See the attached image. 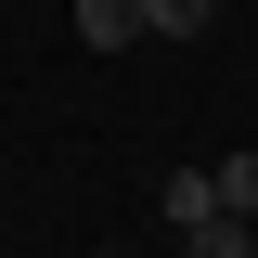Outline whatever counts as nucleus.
<instances>
[{
    "instance_id": "f257e3e1",
    "label": "nucleus",
    "mask_w": 258,
    "mask_h": 258,
    "mask_svg": "<svg viewBox=\"0 0 258 258\" xmlns=\"http://www.w3.org/2000/svg\"><path fill=\"white\" fill-rule=\"evenodd\" d=\"M78 39H91V52H129V39H142V0H78Z\"/></svg>"
},
{
    "instance_id": "f03ea898",
    "label": "nucleus",
    "mask_w": 258,
    "mask_h": 258,
    "mask_svg": "<svg viewBox=\"0 0 258 258\" xmlns=\"http://www.w3.org/2000/svg\"><path fill=\"white\" fill-rule=\"evenodd\" d=\"M181 258H258V232L220 207V220H194V232H181Z\"/></svg>"
},
{
    "instance_id": "7ed1b4c3",
    "label": "nucleus",
    "mask_w": 258,
    "mask_h": 258,
    "mask_svg": "<svg viewBox=\"0 0 258 258\" xmlns=\"http://www.w3.org/2000/svg\"><path fill=\"white\" fill-rule=\"evenodd\" d=\"M168 220H181V232L220 220V168H181V181H168Z\"/></svg>"
},
{
    "instance_id": "20e7f679",
    "label": "nucleus",
    "mask_w": 258,
    "mask_h": 258,
    "mask_svg": "<svg viewBox=\"0 0 258 258\" xmlns=\"http://www.w3.org/2000/svg\"><path fill=\"white\" fill-rule=\"evenodd\" d=\"M194 26H220V0H142V39H194Z\"/></svg>"
},
{
    "instance_id": "39448f33",
    "label": "nucleus",
    "mask_w": 258,
    "mask_h": 258,
    "mask_svg": "<svg viewBox=\"0 0 258 258\" xmlns=\"http://www.w3.org/2000/svg\"><path fill=\"white\" fill-rule=\"evenodd\" d=\"M220 207H232V220H258V155H220Z\"/></svg>"
},
{
    "instance_id": "423d86ee",
    "label": "nucleus",
    "mask_w": 258,
    "mask_h": 258,
    "mask_svg": "<svg viewBox=\"0 0 258 258\" xmlns=\"http://www.w3.org/2000/svg\"><path fill=\"white\" fill-rule=\"evenodd\" d=\"M103 258H129V245H103Z\"/></svg>"
}]
</instances>
